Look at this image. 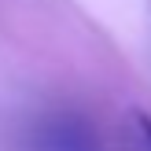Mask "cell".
I'll return each instance as SVG.
<instances>
[{"label":"cell","mask_w":151,"mask_h":151,"mask_svg":"<svg viewBox=\"0 0 151 151\" xmlns=\"http://www.w3.org/2000/svg\"><path fill=\"white\" fill-rule=\"evenodd\" d=\"M29 147L33 151H103L96 129L81 114H52L37 122Z\"/></svg>","instance_id":"1"},{"label":"cell","mask_w":151,"mask_h":151,"mask_svg":"<svg viewBox=\"0 0 151 151\" xmlns=\"http://www.w3.org/2000/svg\"><path fill=\"white\" fill-rule=\"evenodd\" d=\"M133 125H137V133H140V140H144V147L151 151V114L133 111Z\"/></svg>","instance_id":"2"}]
</instances>
